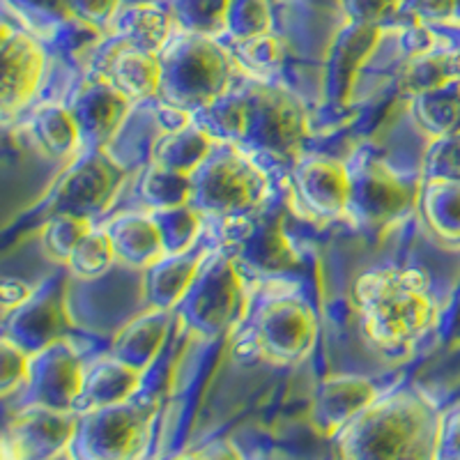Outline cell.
Returning <instances> with one entry per match:
<instances>
[{
	"mask_svg": "<svg viewBox=\"0 0 460 460\" xmlns=\"http://www.w3.org/2000/svg\"><path fill=\"white\" fill-rule=\"evenodd\" d=\"M152 219L162 233L166 253L189 252L200 240L203 215L191 203L175 205V208L150 209Z\"/></svg>",
	"mask_w": 460,
	"mask_h": 460,
	"instance_id": "cell-33",
	"label": "cell"
},
{
	"mask_svg": "<svg viewBox=\"0 0 460 460\" xmlns=\"http://www.w3.org/2000/svg\"><path fill=\"white\" fill-rule=\"evenodd\" d=\"M67 311L60 279H49L19 309L3 315V336L28 355L67 336Z\"/></svg>",
	"mask_w": 460,
	"mask_h": 460,
	"instance_id": "cell-16",
	"label": "cell"
},
{
	"mask_svg": "<svg viewBox=\"0 0 460 460\" xmlns=\"http://www.w3.org/2000/svg\"><path fill=\"white\" fill-rule=\"evenodd\" d=\"M311 3H320V5H330V3H336V5H339V0H311Z\"/></svg>",
	"mask_w": 460,
	"mask_h": 460,
	"instance_id": "cell-52",
	"label": "cell"
},
{
	"mask_svg": "<svg viewBox=\"0 0 460 460\" xmlns=\"http://www.w3.org/2000/svg\"><path fill=\"white\" fill-rule=\"evenodd\" d=\"M435 458L460 460V405H456L449 412L442 414V421H439L438 454H435Z\"/></svg>",
	"mask_w": 460,
	"mask_h": 460,
	"instance_id": "cell-47",
	"label": "cell"
},
{
	"mask_svg": "<svg viewBox=\"0 0 460 460\" xmlns=\"http://www.w3.org/2000/svg\"><path fill=\"white\" fill-rule=\"evenodd\" d=\"M113 242L115 256L122 265L147 270L152 262L166 256L162 233L152 215H138V212H127V215L115 217L113 221L104 226Z\"/></svg>",
	"mask_w": 460,
	"mask_h": 460,
	"instance_id": "cell-24",
	"label": "cell"
},
{
	"mask_svg": "<svg viewBox=\"0 0 460 460\" xmlns=\"http://www.w3.org/2000/svg\"><path fill=\"white\" fill-rule=\"evenodd\" d=\"M315 334L318 320L311 304L295 293H274L256 304L246 341L262 359L293 367L309 355Z\"/></svg>",
	"mask_w": 460,
	"mask_h": 460,
	"instance_id": "cell-8",
	"label": "cell"
},
{
	"mask_svg": "<svg viewBox=\"0 0 460 460\" xmlns=\"http://www.w3.org/2000/svg\"><path fill=\"white\" fill-rule=\"evenodd\" d=\"M235 252L242 262L267 274L288 272L299 262L297 249L283 228V217L265 208L253 217L249 230L235 244Z\"/></svg>",
	"mask_w": 460,
	"mask_h": 460,
	"instance_id": "cell-20",
	"label": "cell"
},
{
	"mask_svg": "<svg viewBox=\"0 0 460 460\" xmlns=\"http://www.w3.org/2000/svg\"><path fill=\"white\" fill-rule=\"evenodd\" d=\"M76 410H53L44 405H26L16 410L5 424L3 442L14 458L40 460L67 454L76 430Z\"/></svg>",
	"mask_w": 460,
	"mask_h": 460,
	"instance_id": "cell-13",
	"label": "cell"
},
{
	"mask_svg": "<svg viewBox=\"0 0 460 460\" xmlns=\"http://www.w3.org/2000/svg\"><path fill=\"white\" fill-rule=\"evenodd\" d=\"M7 5L14 7L16 14L44 37L51 35L58 23L72 16L67 0H7Z\"/></svg>",
	"mask_w": 460,
	"mask_h": 460,
	"instance_id": "cell-41",
	"label": "cell"
},
{
	"mask_svg": "<svg viewBox=\"0 0 460 460\" xmlns=\"http://www.w3.org/2000/svg\"><path fill=\"white\" fill-rule=\"evenodd\" d=\"M355 304L361 327L385 352L412 348L435 323V302L429 279L410 267H380L355 283Z\"/></svg>",
	"mask_w": 460,
	"mask_h": 460,
	"instance_id": "cell-2",
	"label": "cell"
},
{
	"mask_svg": "<svg viewBox=\"0 0 460 460\" xmlns=\"http://www.w3.org/2000/svg\"><path fill=\"white\" fill-rule=\"evenodd\" d=\"M410 102L414 120L429 137L438 138L460 131V84L421 93L410 97Z\"/></svg>",
	"mask_w": 460,
	"mask_h": 460,
	"instance_id": "cell-31",
	"label": "cell"
},
{
	"mask_svg": "<svg viewBox=\"0 0 460 460\" xmlns=\"http://www.w3.org/2000/svg\"><path fill=\"white\" fill-rule=\"evenodd\" d=\"M175 315L178 314L172 309H150L137 315L115 334L109 355L125 361L127 367L147 373L155 359L162 355Z\"/></svg>",
	"mask_w": 460,
	"mask_h": 460,
	"instance_id": "cell-21",
	"label": "cell"
},
{
	"mask_svg": "<svg viewBox=\"0 0 460 460\" xmlns=\"http://www.w3.org/2000/svg\"><path fill=\"white\" fill-rule=\"evenodd\" d=\"M67 3L74 16L106 32L111 31V23L122 7V0H67Z\"/></svg>",
	"mask_w": 460,
	"mask_h": 460,
	"instance_id": "cell-46",
	"label": "cell"
},
{
	"mask_svg": "<svg viewBox=\"0 0 460 460\" xmlns=\"http://www.w3.org/2000/svg\"><path fill=\"white\" fill-rule=\"evenodd\" d=\"M456 0H398V7L394 12L392 22L398 26L408 22L421 23H451L454 22Z\"/></svg>",
	"mask_w": 460,
	"mask_h": 460,
	"instance_id": "cell-43",
	"label": "cell"
},
{
	"mask_svg": "<svg viewBox=\"0 0 460 460\" xmlns=\"http://www.w3.org/2000/svg\"><path fill=\"white\" fill-rule=\"evenodd\" d=\"M290 187L311 217L334 221L348 217L350 172L348 164L324 155H299L290 171Z\"/></svg>",
	"mask_w": 460,
	"mask_h": 460,
	"instance_id": "cell-14",
	"label": "cell"
},
{
	"mask_svg": "<svg viewBox=\"0 0 460 460\" xmlns=\"http://www.w3.org/2000/svg\"><path fill=\"white\" fill-rule=\"evenodd\" d=\"M93 230V221L72 215H51L42 228V249L56 262L67 265L69 256L81 240Z\"/></svg>",
	"mask_w": 460,
	"mask_h": 460,
	"instance_id": "cell-38",
	"label": "cell"
},
{
	"mask_svg": "<svg viewBox=\"0 0 460 460\" xmlns=\"http://www.w3.org/2000/svg\"><path fill=\"white\" fill-rule=\"evenodd\" d=\"M0 357H3V368H0V394L5 401H10L16 392H22L31 373V355L22 350L19 345L12 343L3 336L0 341Z\"/></svg>",
	"mask_w": 460,
	"mask_h": 460,
	"instance_id": "cell-42",
	"label": "cell"
},
{
	"mask_svg": "<svg viewBox=\"0 0 460 460\" xmlns=\"http://www.w3.org/2000/svg\"><path fill=\"white\" fill-rule=\"evenodd\" d=\"M162 93L157 100L194 115L233 88L237 79L235 56L215 37L182 31L159 53Z\"/></svg>",
	"mask_w": 460,
	"mask_h": 460,
	"instance_id": "cell-4",
	"label": "cell"
},
{
	"mask_svg": "<svg viewBox=\"0 0 460 460\" xmlns=\"http://www.w3.org/2000/svg\"><path fill=\"white\" fill-rule=\"evenodd\" d=\"M417 208L426 228L449 246H460V182L421 180Z\"/></svg>",
	"mask_w": 460,
	"mask_h": 460,
	"instance_id": "cell-26",
	"label": "cell"
},
{
	"mask_svg": "<svg viewBox=\"0 0 460 460\" xmlns=\"http://www.w3.org/2000/svg\"><path fill=\"white\" fill-rule=\"evenodd\" d=\"M146 373L127 367L125 361L115 359L113 355L94 359L85 367L84 389H81L76 412L106 408L115 402H125L141 392V382Z\"/></svg>",
	"mask_w": 460,
	"mask_h": 460,
	"instance_id": "cell-23",
	"label": "cell"
},
{
	"mask_svg": "<svg viewBox=\"0 0 460 460\" xmlns=\"http://www.w3.org/2000/svg\"><path fill=\"white\" fill-rule=\"evenodd\" d=\"M137 194L150 209L175 208L191 200V175L150 162L137 180Z\"/></svg>",
	"mask_w": 460,
	"mask_h": 460,
	"instance_id": "cell-32",
	"label": "cell"
},
{
	"mask_svg": "<svg viewBox=\"0 0 460 460\" xmlns=\"http://www.w3.org/2000/svg\"><path fill=\"white\" fill-rule=\"evenodd\" d=\"M157 412L159 401L146 392H138L125 402L79 412L69 456L85 460H125L138 456Z\"/></svg>",
	"mask_w": 460,
	"mask_h": 460,
	"instance_id": "cell-7",
	"label": "cell"
},
{
	"mask_svg": "<svg viewBox=\"0 0 460 460\" xmlns=\"http://www.w3.org/2000/svg\"><path fill=\"white\" fill-rule=\"evenodd\" d=\"M339 7L348 16V22L387 26L396 12L398 0H339Z\"/></svg>",
	"mask_w": 460,
	"mask_h": 460,
	"instance_id": "cell-44",
	"label": "cell"
},
{
	"mask_svg": "<svg viewBox=\"0 0 460 460\" xmlns=\"http://www.w3.org/2000/svg\"><path fill=\"white\" fill-rule=\"evenodd\" d=\"M385 26L348 22L332 40L324 58L323 97L330 109H343L350 102L357 76L382 42Z\"/></svg>",
	"mask_w": 460,
	"mask_h": 460,
	"instance_id": "cell-15",
	"label": "cell"
},
{
	"mask_svg": "<svg viewBox=\"0 0 460 460\" xmlns=\"http://www.w3.org/2000/svg\"><path fill=\"white\" fill-rule=\"evenodd\" d=\"M191 456H203V458H237L240 449H235L233 442H228V439H212L200 451H191Z\"/></svg>",
	"mask_w": 460,
	"mask_h": 460,
	"instance_id": "cell-49",
	"label": "cell"
},
{
	"mask_svg": "<svg viewBox=\"0 0 460 460\" xmlns=\"http://www.w3.org/2000/svg\"><path fill=\"white\" fill-rule=\"evenodd\" d=\"M134 104L137 102H131L106 76L90 72L67 102L69 113L79 127L81 150H106L125 125Z\"/></svg>",
	"mask_w": 460,
	"mask_h": 460,
	"instance_id": "cell-12",
	"label": "cell"
},
{
	"mask_svg": "<svg viewBox=\"0 0 460 460\" xmlns=\"http://www.w3.org/2000/svg\"><path fill=\"white\" fill-rule=\"evenodd\" d=\"M460 84V47L433 49L424 56L405 58V65L398 69V93L405 97H417L421 93Z\"/></svg>",
	"mask_w": 460,
	"mask_h": 460,
	"instance_id": "cell-27",
	"label": "cell"
},
{
	"mask_svg": "<svg viewBox=\"0 0 460 460\" xmlns=\"http://www.w3.org/2000/svg\"><path fill=\"white\" fill-rule=\"evenodd\" d=\"M125 178L127 168L109 150H84L53 189L49 212L97 219L111 208Z\"/></svg>",
	"mask_w": 460,
	"mask_h": 460,
	"instance_id": "cell-10",
	"label": "cell"
},
{
	"mask_svg": "<svg viewBox=\"0 0 460 460\" xmlns=\"http://www.w3.org/2000/svg\"><path fill=\"white\" fill-rule=\"evenodd\" d=\"M138 3H164V0H122V5H138Z\"/></svg>",
	"mask_w": 460,
	"mask_h": 460,
	"instance_id": "cell-50",
	"label": "cell"
},
{
	"mask_svg": "<svg viewBox=\"0 0 460 460\" xmlns=\"http://www.w3.org/2000/svg\"><path fill=\"white\" fill-rule=\"evenodd\" d=\"M175 16L171 7L162 3H138V5H122L111 23V35L120 37L129 47L143 51L162 53L171 42Z\"/></svg>",
	"mask_w": 460,
	"mask_h": 460,
	"instance_id": "cell-25",
	"label": "cell"
},
{
	"mask_svg": "<svg viewBox=\"0 0 460 460\" xmlns=\"http://www.w3.org/2000/svg\"><path fill=\"white\" fill-rule=\"evenodd\" d=\"M398 49L405 58L424 56V53L438 49V37L430 31L429 23L408 22L398 26Z\"/></svg>",
	"mask_w": 460,
	"mask_h": 460,
	"instance_id": "cell-45",
	"label": "cell"
},
{
	"mask_svg": "<svg viewBox=\"0 0 460 460\" xmlns=\"http://www.w3.org/2000/svg\"><path fill=\"white\" fill-rule=\"evenodd\" d=\"M47 69V49L31 32L3 26V120L26 109L42 84Z\"/></svg>",
	"mask_w": 460,
	"mask_h": 460,
	"instance_id": "cell-17",
	"label": "cell"
},
{
	"mask_svg": "<svg viewBox=\"0 0 460 460\" xmlns=\"http://www.w3.org/2000/svg\"><path fill=\"white\" fill-rule=\"evenodd\" d=\"M93 74H102L131 102L155 100L162 93V58L159 53L129 47L120 37L109 35L90 58Z\"/></svg>",
	"mask_w": 460,
	"mask_h": 460,
	"instance_id": "cell-18",
	"label": "cell"
},
{
	"mask_svg": "<svg viewBox=\"0 0 460 460\" xmlns=\"http://www.w3.org/2000/svg\"><path fill=\"white\" fill-rule=\"evenodd\" d=\"M240 85L246 100V127L237 146L265 157L297 159L311 131L309 113L297 94L256 79H244Z\"/></svg>",
	"mask_w": 460,
	"mask_h": 460,
	"instance_id": "cell-5",
	"label": "cell"
},
{
	"mask_svg": "<svg viewBox=\"0 0 460 460\" xmlns=\"http://www.w3.org/2000/svg\"><path fill=\"white\" fill-rule=\"evenodd\" d=\"M191 120L199 127H203L215 141L240 143L246 127V100L244 90L237 84V79L233 88L226 90L221 97L209 102L205 109L196 111L191 115Z\"/></svg>",
	"mask_w": 460,
	"mask_h": 460,
	"instance_id": "cell-30",
	"label": "cell"
},
{
	"mask_svg": "<svg viewBox=\"0 0 460 460\" xmlns=\"http://www.w3.org/2000/svg\"><path fill=\"white\" fill-rule=\"evenodd\" d=\"M345 164L350 172L348 217L361 228H382L417 205L421 182L402 180L373 152L357 150Z\"/></svg>",
	"mask_w": 460,
	"mask_h": 460,
	"instance_id": "cell-9",
	"label": "cell"
},
{
	"mask_svg": "<svg viewBox=\"0 0 460 460\" xmlns=\"http://www.w3.org/2000/svg\"><path fill=\"white\" fill-rule=\"evenodd\" d=\"M106 40V31L84 22L79 16H69L65 22L58 23L49 35L51 49L58 58H63L67 63L76 65L81 60H90L100 44Z\"/></svg>",
	"mask_w": 460,
	"mask_h": 460,
	"instance_id": "cell-34",
	"label": "cell"
},
{
	"mask_svg": "<svg viewBox=\"0 0 460 460\" xmlns=\"http://www.w3.org/2000/svg\"><path fill=\"white\" fill-rule=\"evenodd\" d=\"M208 253V249L196 242L189 252L166 253L157 262H152L146 270V283H143L147 306L150 309H178V304L187 295L189 286L194 283Z\"/></svg>",
	"mask_w": 460,
	"mask_h": 460,
	"instance_id": "cell-22",
	"label": "cell"
},
{
	"mask_svg": "<svg viewBox=\"0 0 460 460\" xmlns=\"http://www.w3.org/2000/svg\"><path fill=\"white\" fill-rule=\"evenodd\" d=\"M85 364L67 339L31 355V373L22 392L14 394L16 410L44 405L53 410H76L84 389Z\"/></svg>",
	"mask_w": 460,
	"mask_h": 460,
	"instance_id": "cell-11",
	"label": "cell"
},
{
	"mask_svg": "<svg viewBox=\"0 0 460 460\" xmlns=\"http://www.w3.org/2000/svg\"><path fill=\"white\" fill-rule=\"evenodd\" d=\"M32 293H35V288L28 286L26 281L7 277L5 281H3V295H0V299H3V315L19 309L22 304H26L28 299L32 297Z\"/></svg>",
	"mask_w": 460,
	"mask_h": 460,
	"instance_id": "cell-48",
	"label": "cell"
},
{
	"mask_svg": "<svg viewBox=\"0 0 460 460\" xmlns=\"http://www.w3.org/2000/svg\"><path fill=\"white\" fill-rule=\"evenodd\" d=\"M224 32L233 42H246L272 32L270 0H228Z\"/></svg>",
	"mask_w": 460,
	"mask_h": 460,
	"instance_id": "cell-37",
	"label": "cell"
},
{
	"mask_svg": "<svg viewBox=\"0 0 460 460\" xmlns=\"http://www.w3.org/2000/svg\"><path fill=\"white\" fill-rule=\"evenodd\" d=\"M442 414L412 387L382 394L334 438L339 454L355 460L435 458Z\"/></svg>",
	"mask_w": 460,
	"mask_h": 460,
	"instance_id": "cell-1",
	"label": "cell"
},
{
	"mask_svg": "<svg viewBox=\"0 0 460 460\" xmlns=\"http://www.w3.org/2000/svg\"><path fill=\"white\" fill-rule=\"evenodd\" d=\"M215 143V138L209 137L203 127L191 120L189 125L178 127V129L162 131V137L152 147V162L191 175L212 152Z\"/></svg>",
	"mask_w": 460,
	"mask_h": 460,
	"instance_id": "cell-28",
	"label": "cell"
},
{
	"mask_svg": "<svg viewBox=\"0 0 460 460\" xmlns=\"http://www.w3.org/2000/svg\"><path fill=\"white\" fill-rule=\"evenodd\" d=\"M380 396L371 380L359 376L324 377L315 389L311 421L318 435L334 439L352 419Z\"/></svg>",
	"mask_w": 460,
	"mask_h": 460,
	"instance_id": "cell-19",
	"label": "cell"
},
{
	"mask_svg": "<svg viewBox=\"0 0 460 460\" xmlns=\"http://www.w3.org/2000/svg\"><path fill=\"white\" fill-rule=\"evenodd\" d=\"M118 261L109 233L104 228H93L69 256L67 267L74 277L97 279L104 277L111 265Z\"/></svg>",
	"mask_w": 460,
	"mask_h": 460,
	"instance_id": "cell-35",
	"label": "cell"
},
{
	"mask_svg": "<svg viewBox=\"0 0 460 460\" xmlns=\"http://www.w3.org/2000/svg\"><path fill=\"white\" fill-rule=\"evenodd\" d=\"M421 180L460 182V131L430 141L421 164Z\"/></svg>",
	"mask_w": 460,
	"mask_h": 460,
	"instance_id": "cell-39",
	"label": "cell"
},
{
	"mask_svg": "<svg viewBox=\"0 0 460 460\" xmlns=\"http://www.w3.org/2000/svg\"><path fill=\"white\" fill-rule=\"evenodd\" d=\"M235 246L215 249L178 304V318L200 336H219L244 315L246 293Z\"/></svg>",
	"mask_w": 460,
	"mask_h": 460,
	"instance_id": "cell-6",
	"label": "cell"
},
{
	"mask_svg": "<svg viewBox=\"0 0 460 460\" xmlns=\"http://www.w3.org/2000/svg\"><path fill=\"white\" fill-rule=\"evenodd\" d=\"M175 23L182 31L217 37L226 31L228 0H168Z\"/></svg>",
	"mask_w": 460,
	"mask_h": 460,
	"instance_id": "cell-36",
	"label": "cell"
},
{
	"mask_svg": "<svg viewBox=\"0 0 460 460\" xmlns=\"http://www.w3.org/2000/svg\"><path fill=\"white\" fill-rule=\"evenodd\" d=\"M31 134L53 159H65L81 147V134L67 106L44 104L32 113Z\"/></svg>",
	"mask_w": 460,
	"mask_h": 460,
	"instance_id": "cell-29",
	"label": "cell"
},
{
	"mask_svg": "<svg viewBox=\"0 0 460 460\" xmlns=\"http://www.w3.org/2000/svg\"><path fill=\"white\" fill-rule=\"evenodd\" d=\"M451 23H458L460 26V0H456V7H454V22Z\"/></svg>",
	"mask_w": 460,
	"mask_h": 460,
	"instance_id": "cell-51",
	"label": "cell"
},
{
	"mask_svg": "<svg viewBox=\"0 0 460 460\" xmlns=\"http://www.w3.org/2000/svg\"><path fill=\"white\" fill-rule=\"evenodd\" d=\"M230 53L235 56V60L242 67H246L253 74L272 72L283 60L281 42H279L277 35H272V32L253 37V40H246V42H235V49Z\"/></svg>",
	"mask_w": 460,
	"mask_h": 460,
	"instance_id": "cell-40",
	"label": "cell"
},
{
	"mask_svg": "<svg viewBox=\"0 0 460 460\" xmlns=\"http://www.w3.org/2000/svg\"><path fill=\"white\" fill-rule=\"evenodd\" d=\"M270 182L249 152L237 143L217 141L191 172V200L203 219L219 224L249 221L265 208Z\"/></svg>",
	"mask_w": 460,
	"mask_h": 460,
	"instance_id": "cell-3",
	"label": "cell"
}]
</instances>
